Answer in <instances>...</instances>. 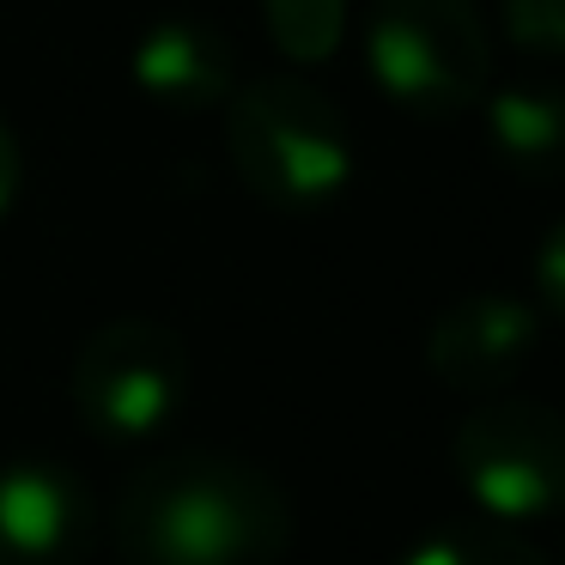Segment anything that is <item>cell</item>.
Returning <instances> with one entry per match:
<instances>
[{"mask_svg":"<svg viewBox=\"0 0 565 565\" xmlns=\"http://www.w3.org/2000/svg\"><path fill=\"white\" fill-rule=\"evenodd\" d=\"M86 499L43 462L0 468V565H74Z\"/></svg>","mask_w":565,"mask_h":565,"instance_id":"7","label":"cell"},{"mask_svg":"<svg viewBox=\"0 0 565 565\" xmlns=\"http://www.w3.org/2000/svg\"><path fill=\"white\" fill-rule=\"evenodd\" d=\"M13 195H19V135L0 116V213L13 207Z\"/></svg>","mask_w":565,"mask_h":565,"instance_id":"14","label":"cell"},{"mask_svg":"<svg viewBox=\"0 0 565 565\" xmlns=\"http://www.w3.org/2000/svg\"><path fill=\"white\" fill-rule=\"evenodd\" d=\"M189 383V353L164 322H104L74 359V402L104 438H147L171 419Z\"/></svg>","mask_w":565,"mask_h":565,"instance_id":"4","label":"cell"},{"mask_svg":"<svg viewBox=\"0 0 565 565\" xmlns=\"http://www.w3.org/2000/svg\"><path fill=\"white\" fill-rule=\"evenodd\" d=\"M480 116H487V140L499 164H511L529 183L565 177V86H547V79L499 86L480 98Z\"/></svg>","mask_w":565,"mask_h":565,"instance_id":"9","label":"cell"},{"mask_svg":"<svg viewBox=\"0 0 565 565\" xmlns=\"http://www.w3.org/2000/svg\"><path fill=\"white\" fill-rule=\"evenodd\" d=\"M456 468L492 516L553 511L565 499V419L535 402H487L456 431Z\"/></svg>","mask_w":565,"mask_h":565,"instance_id":"5","label":"cell"},{"mask_svg":"<svg viewBox=\"0 0 565 565\" xmlns=\"http://www.w3.org/2000/svg\"><path fill=\"white\" fill-rule=\"evenodd\" d=\"M225 152L237 183L280 213L329 207L353 183V128L341 104L292 74L249 79L225 98Z\"/></svg>","mask_w":565,"mask_h":565,"instance_id":"2","label":"cell"},{"mask_svg":"<svg viewBox=\"0 0 565 565\" xmlns=\"http://www.w3.org/2000/svg\"><path fill=\"white\" fill-rule=\"evenodd\" d=\"M280 499L237 462H164L122 504V547L135 565H268L280 547Z\"/></svg>","mask_w":565,"mask_h":565,"instance_id":"1","label":"cell"},{"mask_svg":"<svg viewBox=\"0 0 565 565\" xmlns=\"http://www.w3.org/2000/svg\"><path fill=\"white\" fill-rule=\"evenodd\" d=\"M135 86L177 116L225 110V98L237 92V50L207 19H164L135 50Z\"/></svg>","mask_w":565,"mask_h":565,"instance_id":"6","label":"cell"},{"mask_svg":"<svg viewBox=\"0 0 565 565\" xmlns=\"http://www.w3.org/2000/svg\"><path fill=\"white\" fill-rule=\"evenodd\" d=\"M535 274H541V292H547V305L565 317V220L547 232V244H541V262H535Z\"/></svg>","mask_w":565,"mask_h":565,"instance_id":"13","label":"cell"},{"mask_svg":"<svg viewBox=\"0 0 565 565\" xmlns=\"http://www.w3.org/2000/svg\"><path fill=\"white\" fill-rule=\"evenodd\" d=\"M262 13H268L274 50L305 67L329 62L347 38V0H262Z\"/></svg>","mask_w":565,"mask_h":565,"instance_id":"10","label":"cell"},{"mask_svg":"<svg viewBox=\"0 0 565 565\" xmlns=\"http://www.w3.org/2000/svg\"><path fill=\"white\" fill-rule=\"evenodd\" d=\"M407 565H529V559H523V553H511V547L475 553L468 541H450V535H444V541H431V547H419Z\"/></svg>","mask_w":565,"mask_h":565,"instance_id":"12","label":"cell"},{"mask_svg":"<svg viewBox=\"0 0 565 565\" xmlns=\"http://www.w3.org/2000/svg\"><path fill=\"white\" fill-rule=\"evenodd\" d=\"M535 347V310L511 292H475L450 305L431 329V365L438 377L462 383V390H487V383L511 377Z\"/></svg>","mask_w":565,"mask_h":565,"instance_id":"8","label":"cell"},{"mask_svg":"<svg viewBox=\"0 0 565 565\" xmlns=\"http://www.w3.org/2000/svg\"><path fill=\"white\" fill-rule=\"evenodd\" d=\"M499 25L516 55L535 62H565V0H504Z\"/></svg>","mask_w":565,"mask_h":565,"instance_id":"11","label":"cell"},{"mask_svg":"<svg viewBox=\"0 0 565 565\" xmlns=\"http://www.w3.org/2000/svg\"><path fill=\"white\" fill-rule=\"evenodd\" d=\"M365 62L383 98L407 116H462L492 86V31L475 0H377Z\"/></svg>","mask_w":565,"mask_h":565,"instance_id":"3","label":"cell"}]
</instances>
